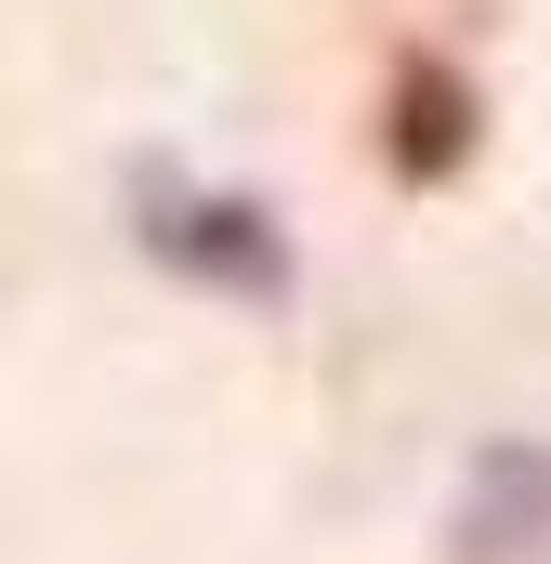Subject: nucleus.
I'll return each instance as SVG.
<instances>
[{
    "instance_id": "obj_1",
    "label": "nucleus",
    "mask_w": 551,
    "mask_h": 564,
    "mask_svg": "<svg viewBox=\"0 0 551 564\" xmlns=\"http://www.w3.org/2000/svg\"><path fill=\"white\" fill-rule=\"evenodd\" d=\"M144 250H158L171 276L224 289V302H289V237H276L263 197H237V184L144 171Z\"/></svg>"
},
{
    "instance_id": "obj_2",
    "label": "nucleus",
    "mask_w": 551,
    "mask_h": 564,
    "mask_svg": "<svg viewBox=\"0 0 551 564\" xmlns=\"http://www.w3.org/2000/svg\"><path fill=\"white\" fill-rule=\"evenodd\" d=\"M446 552L460 564H551V433H499V446L460 473Z\"/></svg>"
},
{
    "instance_id": "obj_3",
    "label": "nucleus",
    "mask_w": 551,
    "mask_h": 564,
    "mask_svg": "<svg viewBox=\"0 0 551 564\" xmlns=\"http://www.w3.org/2000/svg\"><path fill=\"white\" fill-rule=\"evenodd\" d=\"M473 158V93H460V66H408L395 79V171L408 184H446Z\"/></svg>"
}]
</instances>
